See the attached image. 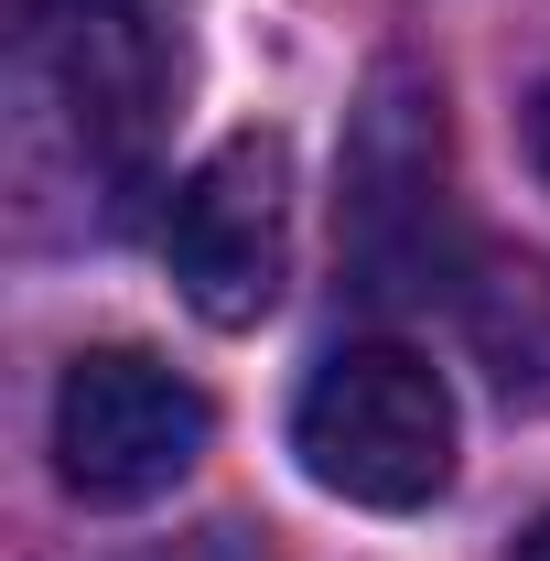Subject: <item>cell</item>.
I'll use <instances>...</instances> for the list:
<instances>
[{
  "label": "cell",
  "instance_id": "obj_7",
  "mask_svg": "<svg viewBox=\"0 0 550 561\" xmlns=\"http://www.w3.org/2000/svg\"><path fill=\"white\" fill-rule=\"evenodd\" d=\"M529 162H540V184H550V76H540V98H529Z\"/></svg>",
  "mask_w": 550,
  "mask_h": 561
},
{
  "label": "cell",
  "instance_id": "obj_4",
  "mask_svg": "<svg viewBox=\"0 0 550 561\" xmlns=\"http://www.w3.org/2000/svg\"><path fill=\"white\" fill-rule=\"evenodd\" d=\"M206 432H216L206 389L151 346H87L55 378V476L87 507H151L162 486L195 476Z\"/></svg>",
  "mask_w": 550,
  "mask_h": 561
},
{
  "label": "cell",
  "instance_id": "obj_1",
  "mask_svg": "<svg viewBox=\"0 0 550 561\" xmlns=\"http://www.w3.org/2000/svg\"><path fill=\"white\" fill-rule=\"evenodd\" d=\"M173 0H22V87L66 130L87 184L119 206L151 162L162 98H173Z\"/></svg>",
  "mask_w": 550,
  "mask_h": 561
},
{
  "label": "cell",
  "instance_id": "obj_5",
  "mask_svg": "<svg viewBox=\"0 0 550 561\" xmlns=\"http://www.w3.org/2000/svg\"><path fill=\"white\" fill-rule=\"evenodd\" d=\"M162 260L184 280V302L249 335L280 302V271H291V151L271 130L216 140L206 162L173 184V216H162Z\"/></svg>",
  "mask_w": 550,
  "mask_h": 561
},
{
  "label": "cell",
  "instance_id": "obj_3",
  "mask_svg": "<svg viewBox=\"0 0 550 561\" xmlns=\"http://www.w3.org/2000/svg\"><path fill=\"white\" fill-rule=\"evenodd\" d=\"M302 476L345 507H432L454 486V400L411 346H335L291 411Z\"/></svg>",
  "mask_w": 550,
  "mask_h": 561
},
{
  "label": "cell",
  "instance_id": "obj_8",
  "mask_svg": "<svg viewBox=\"0 0 550 561\" xmlns=\"http://www.w3.org/2000/svg\"><path fill=\"white\" fill-rule=\"evenodd\" d=\"M507 561H550V518H529V529L507 540Z\"/></svg>",
  "mask_w": 550,
  "mask_h": 561
},
{
  "label": "cell",
  "instance_id": "obj_2",
  "mask_svg": "<svg viewBox=\"0 0 550 561\" xmlns=\"http://www.w3.org/2000/svg\"><path fill=\"white\" fill-rule=\"evenodd\" d=\"M345 271L367 302H432L454 291V173H443V87L421 66H378L345 130Z\"/></svg>",
  "mask_w": 550,
  "mask_h": 561
},
{
  "label": "cell",
  "instance_id": "obj_6",
  "mask_svg": "<svg viewBox=\"0 0 550 561\" xmlns=\"http://www.w3.org/2000/svg\"><path fill=\"white\" fill-rule=\"evenodd\" d=\"M454 324L507 411H550V260L540 249H465Z\"/></svg>",
  "mask_w": 550,
  "mask_h": 561
}]
</instances>
